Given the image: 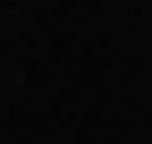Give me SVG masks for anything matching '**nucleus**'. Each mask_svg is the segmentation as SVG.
<instances>
[]
</instances>
